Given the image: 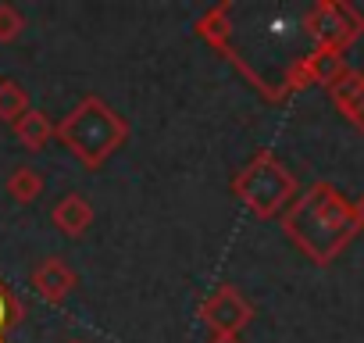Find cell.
<instances>
[{
  "label": "cell",
  "mask_w": 364,
  "mask_h": 343,
  "mask_svg": "<svg viewBox=\"0 0 364 343\" xmlns=\"http://www.w3.org/2000/svg\"><path fill=\"white\" fill-rule=\"evenodd\" d=\"M29 29L26 15L15 4H0V43H15L22 40V33Z\"/></svg>",
  "instance_id": "obj_12"
},
{
  "label": "cell",
  "mask_w": 364,
  "mask_h": 343,
  "mask_svg": "<svg viewBox=\"0 0 364 343\" xmlns=\"http://www.w3.org/2000/svg\"><path fill=\"white\" fill-rule=\"evenodd\" d=\"M211 343H243L240 336H211Z\"/></svg>",
  "instance_id": "obj_13"
},
{
  "label": "cell",
  "mask_w": 364,
  "mask_h": 343,
  "mask_svg": "<svg viewBox=\"0 0 364 343\" xmlns=\"http://www.w3.org/2000/svg\"><path fill=\"white\" fill-rule=\"evenodd\" d=\"M65 343H82V339H65Z\"/></svg>",
  "instance_id": "obj_14"
},
{
  "label": "cell",
  "mask_w": 364,
  "mask_h": 343,
  "mask_svg": "<svg viewBox=\"0 0 364 343\" xmlns=\"http://www.w3.org/2000/svg\"><path fill=\"white\" fill-rule=\"evenodd\" d=\"M93 218H97V211H93L90 197H82V194H75V190L65 194L61 201H54V208H50V222H54V229H58L61 236H68V240L86 236L90 226H93Z\"/></svg>",
  "instance_id": "obj_6"
},
{
  "label": "cell",
  "mask_w": 364,
  "mask_h": 343,
  "mask_svg": "<svg viewBox=\"0 0 364 343\" xmlns=\"http://www.w3.org/2000/svg\"><path fill=\"white\" fill-rule=\"evenodd\" d=\"M229 15H232V4H215V8H208V11L197 19L193 33H197L204 43H211L215 51H222V47L229 43V36H232Z\"/></svg>",
  "instance_id": "obj_8"
},
{
  "label": "cell",
  "mask_w": 364,
  "mask_h": 343,
  "mask_svg": "<svg viewBox=\"0 0 364 343\" xmlns=\"http://www.w3.org/2000/svg\"><path fill=\"white\" fill-rule=\"evenodd\" d=\"M43 172L40 168H33V164H18V168H11V176H8V197L15 201V204H33V201H40L43 197Z\"/></svg>",
  "instance_id": "obj_9"
},
{
  "label": "cell",
  "mask_w": 364,
  "mask_h": 343,
  "mask_svg": "<svg viewBox=\"0 0 364 343\" xmlns=\"http://www.w3.org/2000/svg\"><path fill=\"white\" fill-rule=\"evenodd\" d=\"M54 136L68 147V154L82 164V168H90V172H97L125 139H129V122H125V115H118L107 100H100V97H82L58 125H54Z\"/></svg>",
  "instance_id": "obj_1"
},
{
  "label": "cell",
  "mask_w": 364,
  "mask_h": 343,
  "mask_svg": "<svg viewBox=\"0 0 364 343\" xmlns=\"http://www.w3.org/2000/svg\"><path fill=\"white\" fill-rule=\"evenodd\" d=\"M11 132H15V139H18L29 154H40V150L54 139V118H50L47 111H40V107H29V111L11 125Z\"/></svg>",
  "instance_id": "obj_7"
},
{
  "label": "cell",
  "mask_w": 364,
  "mask_h": 343,
  "mask_svg": "<svg viewBox=\"0 0 364 343\" xmlns=\"http://www.w3.org/2000/svg\"><path fill=\"white\" fill-rule=\"evenodd\" d=\"M29 286L47 300V304H65L72 297V290L79 286V275L75 268L65 261V258H43L33 272H29Z\"/></svg>",
  "instance_id": "obj_5"
},
{
  "label": "cell",
  "mask_w": 364,
  "mask_h": 343,
  "mask_svg": "<svg viewBox=\"0 0 364 343\" xmlns=\"http://www.w3.org/2000/svg\"><path fill=\"white\" fill-rule=\"evenodd\" d=\"M29 90L18 79H0V122L15 125L26 111H29Z\"/></svg>",
  "instance_id": "obj_11"
},
{
  "label": "cell",
  "mask_w": 364,
  "mask_h": 343,
  "mask_svg": "<svg viewBox=\"0 0 364 343\" xmlns=\"http://www.w3.org/2000/svg\"><path fill=\"white\" fill-rule=\"evenodd\" d=\"M296 183L293 176L282 168V161L272 150L254 154V161L232 179V194L236 201H243L247 211H254L257 218H272L282 211V204L293 197Z\"/></svg>",
  "instance_id": "obj_3"
},
{
  "label": "cell",
  "mask_w": 364,
  "mask_h": 343,
  "mask_svg": "<svg viewBox=\"0 0 364 343\" xmlns=\"http://www.w3.org/2000/svg\"><path fill=\"white\" fill-rule=\"evenodd\" d=\"M26 322V300L4 283V275H0V343H8L11 332Z\"/></svg>",
  "instance_id": "obj_10"
},
{
  "label": "cell",
  "mask_w": 364,
  "mask_h": 343,
  "mask_svg": "<svg viewBox=\"0 0 364 343\" xmlns=\"http://www.w3.org/2000/svg\"><path fill=\"white\" fill-rule=\"evenodd\" d=\"M200 318H204V325H208L215 336H236V332L254 318V307H250V300H247L232 283H222L215 293L204 297Z\"/></svg>",
  "instance_id": "obj_4"
},
{
  "label": "cell",
  "mask_w": 364,
  "mask_h": 343,
  "mask_svg": "<svg viewBox=\"0 0 364 343\" xmlns=\"http://www.w3.org/2000/svg\"><path fill=\"white\" fill-rule=\"evenodd\" d=\"M346 208L328 186H314L304 201H296L286 215V233L307 250L314 261H328L336 247L346 240Z\"/></svg>",
  "instance_id": "obj_2"
}]
</instances>
